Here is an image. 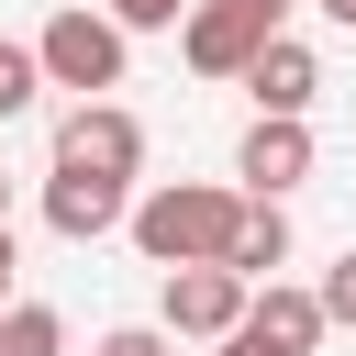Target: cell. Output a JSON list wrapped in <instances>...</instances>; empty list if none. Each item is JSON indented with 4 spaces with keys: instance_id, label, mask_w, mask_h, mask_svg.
Returning a JSON list of instances; mask_svg holds the SVG:
<instances>
[{
    "instance_id": "1",
    "label": "cell",
    "mask_w": 356,
    "mask_h": 356,
    "mask_svg": "<svg viewBox=\"0 0 356 356\" xmlns=\"http://www.w3.org/2000/svg\"><path fill=\"white\" fill-rule=\"evenodd\" d=\"M134 256L167 278V267H222L234 256V234H245V189H211V178H167V189H145L134 200Z\"/></svg>"
},
{
    "instance_id": "2",
    "label": "cell",
    "mask_w": 356,
    "mask_h": 356,
    "mask_svg": "<svg viewBox=\"0 0 356 356\" xmlns=\"http://www.w3.org/2000/svg\"><path fill=\"white\" fill-rule=\"evenodd\" d=\"M278 33H289V0H200L178 22V56H189V78H245Z\"/></svg>"
},
{
    "instance_id": "3",
    "label": "cell",
    "mask_w": 356,
    "mask_h": 356,
    "mask_svg": "<svg viewBox=\"0 0 356 356\" xmlns=\"http://www.w3.org/2000/svg\"><path fill=\"white\" fill-rule=\"evenodd\" d=\"M122 22L111 11H89V0H67L44 33H33V56H44V89H78V100H100V89H122Z\"/></svg>"
},
{
    "instance_id": "4",
    "label": "cell",
    "mask_w": 356,
    "mask_h": 356,
    "mask_svg": "<svg viewBox=\"0 0 356 356\" xmlns=\"http://www.w3.org/2000/svg\"><path fill=\"white\" fill-rule=\"evenodd\" d=\"M245 312H256V278H234V267H167L156 278V323L167 334L222 345V334H245Z\"/></svg>"
},
{
    "instance_id": "5",
    "label": "cell",
    "mask_w": 356,
    "mask_h": 356,
    "mask_svg": "<svg viewBox=\"0 0 356 356\" xmlns=\"http://www.w3.org/2000/svg\"><path fill=\"white\" fill-rule=\"evenodd\" d=\"M56 167L134 178V167H145V122H134L122 100H67V111H56Z\"/></svg>"
},
{
    "instance_id": "6",
    "label": "cell",
    "mask_w": 356,
    "mask_h": 356,
    "mask_svg": "<svg viewBox=\"0 0 356 356\" xmlns=\"http://www.w3.org/2000/svg\"><path fill=\"white\" fill-rule=\"evenodd\" d=\"M44 222L67 245H100L134 222V178H89V167H44Z\"/></svg>"
},
{
    "instance_id": "7",
    "label": "cell",
    "mask_w": 356,
    "mask_h": 356,
    "mask_svg": "<svg viewBox=\"0 0 356 356\" xmlns=\"http://www.w3.org/2000/svg\"><path fill=\"white\" fill-rule=\"evenodd\" d=\"M234 178H245V200H278V189H300V178H312V122H278V111H256V122H245V145H234Z\"/></svg>"
},
{
    "instance_id": "8",
    "label": "cell",
    "mask_w": 356,
    "mask_h": 356,
    "mask_svg": "<svg viewBox=\"0 0 356 356\" xmlns=\"http://www.w3.org/2000/svg\"><path fill=\"white\" fill-rule=\"evenodd\" d=\"M245 89H256V111H278V122H300L312 100H323V56L300 44V33H278L256 67H245Z\"/></svg>"
},
{
    "instance_id": "9",
    "label": "cell",
    "mask_w": 356,
    "mask_h": 356,
    "mask_svg": "<svg viewBox=\"0 0 356 356\" xmlns=\"http://www.w3.org/2000/svg\"><path fill=\"white\" fill-rule=\"evenodd\" d=\"M245 323H256V334H267V345H278V356H312V345H323V334H334V323H323V289H289V278H267V289H256V312H245Z\"/></svg>"
},
{
    "instance_id": "10",
    "label": "cell",
    "mask_w": 356,
    "mask_h": 356,
    "mask_svg": "<svg viewBox=\"0 0 356 356\" xmlns=\"http://www.w3.org/2000/svg\"><path fill=\"white\" fill-rule=\"evenodd\" d=\"M222 267L267 289V278L289 267V211H278V200H245V234H234V256H222Z\"/></svg>"
},
{
    "instance_id": "11",
    "label": "cell",
    "mask_w": 356,
    "mask_h": 356,
    "mask_svg": "<svg viewBox=\"0 0 356 356\" xmlns=\"http://www.w3.org/2000/svg\"><path fill=\"white\" fill-rule=\"evenodd\" d=\"M0 356H67L56 300H11V312H0Z\"/></svg>"
},
{
    "instance_id": "12",
    "label": "cell",
    "mask_w": 356,
    "mask_h": 356,
    "mask_svg": "<svg viewBox=\"0 0 356 356\" xmlns=\"http://www.w3.org/2000/svg\"><path fill=\"white\" fill-rule=\"evenodd\" d=\"M33 89H44V56H33V44H0V122L33 111Z\"/></svg>"
},
{
    "instance_id": "13",
    "label": "cell",
    "mask_w": 356,
    "mask_h": 356,
    "mask_svg": "<svg viewBox=\"0 0 356 356\" xmlns=\"http://www.w3.org/2000/svg\"><path fill=\"white\" fill-rule=\"evenodd\" d=\"M100 11H111L122 33H178V22L200 11V0H100Z\"/></svg>"
},
{
    "instance_id": "14",
    "label": "cell",
    "mask_w": 356,
    "mask_h": 356,
    "mask_svg": "<svg viewBox=\"0 0 356 356\" xmlns=\"http://www.w3.org/2000/svg\"><path fill=\"white\" fill-rule=\"evenodd\" d=\"M167 345H178V334H167V323H111V334H100V345H89V356H167Z\"/></svg>"
},
{
    "instance_id": "15",
    "label": "cell",
    "mask_w": 356,
    "mask_h": 356,
    "mask_svg": "<svg viewBox=\"0 0 356 356\" xmlns=\"http://www.w3.org/2000/svg\"><path fill=\"white\" fill-rule=\"evenodd\" d=\"M323 323H356V245L323 267Z\"/></svg>"
},
{
    "instance_id": "16",
    "label": "cell",
    "mask_w": 356,
    "mask_h": 356,
    "mask_svg": "<svg viewBox=\"0 0 356 356\" xmlns=\"http://www.w3.org/2000/svg\"><path fill=\"white\" fill-rule=\"evenodd\" d=\"M211 356H278V345H267V334H256V323H245V334H222V345H211Z\"/></svg>"
},
{
    "instance_id": "17",
    "label": "cell",
    "mask_w": 356,
    "mask_h": 356,
    "mask_svg": "<svg viewBox=\"0 0 356 356\" xmlns=\"http://www.w3.org/2000/svg\"><path fill=\"white\" fill-rule=\"evenodd\" d=\"M0 312H11V222H0Z\"/></svg>"
},
{
    "instance_id": "18",
    "label": "cell",
    "mask_w": 356,
    "mask_h": 356,
    "mask_svg": "<svg viewBox=\"0 0 356 356\" xmlns=\"http://www.w3.org/2000/svg\"><path fill=\"white\" fill-rule=\"evenodd\" d=\"M323 11H334V22H345V33H356V0H323Z\"/></svg>"
},
{
    "instance_id": "19",
    "label": "cell",
    "mask_w": 356,
    "mask_h": 356,
    "mask_svg": "<svg viewBox=\"0 0 356 356\" xmlns=\"http://www.w3.org/2000/svg\"><path fill=\"white\" fill-rule=\"evenodd\" d=\"M0 222H11V178H0Z\"/></svg>"
}]
</instances>
